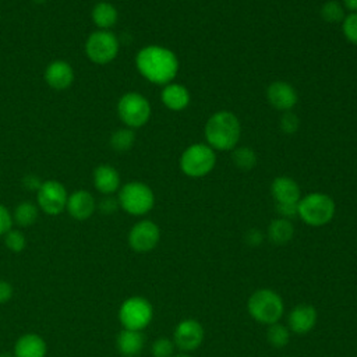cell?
<instances>
[{"mask_svg":"<svg viewBox=\"0 0 357 357\" xmlns=\"http://www.w3.org/2000/svg\"><path fill=\"white\" fill-rule=\"evenodd\" d=\"M138 73L156 85L170 84L178 71V59L173 50L160 45H148L135 56Z\"/></svg>","mask_w":357,"mask_h":357,"instance_id":"1","label":"cell"},{"mask_svg":"<svg viewBox=\"0 0 357 357\" xmlns=\"http://www.w3.org/2000/svg\"><path fill=\"white\" fill-rule=\"evenodd\" d=\"M204 135L206 144L215 151H231L237 146L241 126L237 116L229 110H219L209 116Z\"/></svg>","mask_w":357,"mask_h":357,"instance_id":"2","label":"cell"},{"mask_svg":"<svg viewBox=\"0 0 357 357\" xmlns=\"http://www.w3.org/2000/svg\"><path fill=\"white\" fill-rule=\"evenodd\" d=\"M335 202L325 192H310L300 198L297 216L308 226L319 227L328 225L335 216Z\"/></svg>","mask_w":357,"mask_h":357,"instance_id":"3","label":"cell"},{"mask_svg":"<svg viewBox=\"0 0 357 357\" xmlns=\"http://www.w3.org/2000/svg\"><path fill=\"white\" fill-rule=\"evenodd\" d=\"M216 165V151L208 144L197 142L187 146L178 159L180 170L191 178H201L209 174Z\"/></svg>","mask_w":357,"mask_h":357,"instance_id":"4","label":"cell"},{"mask_svg":"<svg viewBox=\"0 0 357 357\" xmlns=\"http://www.w3.org/2000/svg\"><path fill=\"white\" fill-rule=\"evenodd\" d=\"M247 310L257 322L271 325L279 322L284 311V304L275 290L258 289L250 296Z\"/></svg>","mask_w":357,"mask_h":357,"instance_id":"5","label":"cell"},{"mask_svg":"<svg viewBox=\"0 0 357 357\" xmlns=\"http://www.w3.org/2000/svg\"><path fill=\"white\" fill-rule=\"evenodd\" d=\"M119 205L130 215L141 216L148 213L155 205V195L149 185L142 181L124 184L117 195Z\"/></svg>","mask_w":357,"mask_h":357,"instance_id":"6","label":"cell"},{"mask_svg":"<svg viewBox=\"0 0 357 357\" xmlns=\"http://www.w3.org/2000/svg\"><path fill=\"white\" fill-rule=\"evenodd\" d=\"M117 114L128 128H139L151 117V105L139 92H127L119 99Z\"/></svg>","mask_w":357,"mask_h":357,"instance_id":"7","label":"cell"},{"mask_svg":"<svg viewBox=\"0 0 357 357\" xmlns=\"http://www.w3.org/2000/svg\"><path fill=\"white\" fill-rule=\"evenodd\" d=\"M152 317L153 308L151 303L139 296L124 300L119 310V319L124 329L142 331L151 324Z\"/></svg>","mask_w":357,"mask_h":357,"instance_id":"8","label":"cell"},{"mask_svg":"<svg viewBox=\"0 0 357 357\" xmlns=\"http://www.w3.org/2000/svg\"><path fill=\"white\" fill-rule=\"evenodd\" d=\"M119 47L117 36L107 29L92 32L85 42V53L95 64H107L113 61L119 53Z\"/></svg>","mask_w":357,"mask_h":357,"instance_id":"9","label":"cell"},{"mask_svg":"<svg viewBox=\"0 0 357 357\" xmlns=\"http://www.w3.org/2000/svg\"><path fill=\"white\" fill-rule=\"evenodd\" d=\"M38 205L47 215H59L67 206V190L56 180H46L38 190Z\"/></svg>","mask_w":357,"mask_h":357,"instance_id":"10","label":"cell"},{"mask_svg":"<svg viewBox=\"0 0 357 357\" xmlns=\"http://www.w3.org/2000/svg\"><path fill=\"white\" fill-rule=\"evenodd\" d=\"M160 240V229L152 220L137 222L128 233V244L137 252H148L153 250Z\"/></svg>","mask_w":357,"mask_h":357,"instance_id":"11","label":"cell"},{"mask_svg":"<svg viewBox=\"0 0 357 357\" xmlns=\"http://www.w3.org/2000/svg\"><path fill=\"white\" fill-rule=\"evenodd\" d=\"M204 328L197 319L187 318L177 324L173 333V342L174 346H177L180 350L192 351L201 346Z\"/></svg>","mask_w":357,"mask_h":357,"instance_id":"12","label":"cell"},{"mask_svg":"<svg viewBox=\"0 0 357 357\" xmlns=\"http://www.w3.org/2000/svg\"><path fill=\"white\" fill-rule=\"evenodd\" d=\"M266 99L269 105L280 112H290L298 100L297 91L286 81H273L266 88Z\"/></svg>","mask_w":357,"mask_h":357,"instance_id":"13","label":"cell"},{"mask_svg":"<svg viewBox=\"0 0 357 357\" xmlns=\"http://www.w3.org/2000/svg\"><path fill=\"white\" fill-rule=\"evenodd\" d=\"M318 319V314L315 307L311 304H298L296 305L287 317L289 329L296 335H305L315 326Z\"/></svg>","mask_w":357,"mask_h":357,"instance_id":"14","label":"cell"},{"mask_svg":"<svg viewBox=\"0 0 357 357\" xmlns=\"http://www.w3.org/2000/svg\"><path fill=\"white\" fill-rule=\"evenodd\" d=\"M271 194L276 204H297L301 198L298 183L289 176H278L271 183Z\"/></svg>","mask_w":357,"mask_h":357,"instance_id":"15","label":"cell"},{"mask_svg":"<svg viewBox=\"0 0 357 357\" xmlns=\"http://www.w3.org/2000/svg\"><path fill=\"white\" fill-rule=\"evenodd\" d=\"M45 79L53 89H66L74 81V70L67 61L54 60L46 67Z\"/></svg>","mask_w":357,"mask_h":357,"instance_id":"16","label":"cell"},{"mask_svg":"<svg viewBox=\"0 0 357 357\" xmlns=\"http://www.w3.org/2000/svg\"><path fill=\"white\" fill-rule=\"evenodd\" d=\"M66 208L74 219L85 220V219L91 218L92 213L95 212L96 202L91 192H88L85 190H78L68 195Z\"/></svg>","mask_w":357,"mask_h":357,"instance_id":"17","label":"cell"},{"mask_svg":"<svg viewBox=\"0 0 357 357\" xmlns=\"http://www.w3.org/2000/svg\"><path fill=\"white\" fill-rule=\"evenodd\" d=\"M160 100L169 110L181 112L187 109V106L190 105L191 96H190V91L184 85L177 82H170L163 86L160 92Z\"/></svg>","mask_w":357,"mask_h":357,"instance_id":"18","label":"cell"},{"mask_svg":"<svg viewBox=\"0 0 357 357\" xmlns=\"http://www.w3.org/2000/svg\"><path fill=\"white\" fill-rule=\"evenodd\" d=\"M93 184L105 195H110L120 188V174L110 165H99L93 172Z\"/></svg>","mask_w":357,"mask_h":357,"instance_id":"19","label":"cell"},{"mask_svg":"<svg viewBox=\"0 0 357 357\" xmlns=\"http://www.w3.org/2000/svg\"><path fill=\"white\" fill-rule=\"evenodd\" d=\"M46 343L36 333H25L15 342L14 357H45Z\"/></svg>","mask_w":357,"mask_h":357,"instance_id":"20","label":"cell"},{"mask_svg":"<svg viewBox=\"0 0 357 357\" xmlns=\"http://www.w3.org/2000/svg\"><path fill=\"white\" fill-rule=\"evenodd\" d=\"M117 350L124 357H135L138 356L145 344V337L141 331L123 329L116 340Z\"/></svg>","mask_w":357,"mask_h":357,"instance_id":"21","label":"cell"},{"mask_svg":"<svg viewBox=\"0 0 357 357\" xmlns=\"http://www.w3.org/2000/svg\"><path fill=\"white\" fill-rule=\"evenodd\" d=\"M268 238L276 245L287 244L294 234V226L289 219L276 218L268 226Z\"/></svg>","mask_w":357,"mask_h":357,"instance_id":"22","label":"cell"},{"mask_svg":"<svg viewBox=\"0 0 357 357\" xmlns=\"http://www.w3.org/2000/svg\"><path fill=\"white\" fill-rule=\"evenodd\" d=\"M119 18V13L116 7L109 1H99L92 8V21L100 29L112 28Z\"/></svg>","mask_w":357,"mask_h":357,"instance_id":"23","label":"cell"},{"mask_svg":"<svg viewBox=\"0 0 357 357\" xmlns=\"http://www.w3.org/2000/svg\"><path fill=\"white\" fill-rule=\"evenodd\" d=\"M231 160L236 167L241 170H251L255 167L258 158L252 148L250 146H236L231 149Z\"/></svg>","mask_w":357,"mask_h":357,"instance_id":"24","label":"cell"},{"mask_svg":"<svg viewBox=\"0 0 357 357\" xmlns=\"http://www.w3.org/2000/svg\"><path fill=\"white\" fill-rule=\"evenodd\" d=\"M134 142H135V132L132 128H128V127L116 130L110 137V146L119 153L130 151Z\"/></svg>","mask_w":357,"mask_h":357,"instance_id":"25","label":"cell"},{"mask_svg":"<svg viewBox=\"0 0 357 357\" xmlns=\"http://www.w3.org/2000/svg\"><path fill=\"white\" fill-rule=\"evenodd\" d=\"M319 15L325 22H329V24L342 22L346 17L344 7L337 0H326L319 8Z\"/></svg>","mask_w":357,"mask_h":357,"instance_id":"26","label":"cell"},{"mask_svg":"<svg viewBox=\"0 0 357 357\" xmlns=\"http://www.w3.org/2000/svg\"><path fill=\"white\" fill-rule=\"evenodd\" d=\"M36 218H38V208L29 201L18 204L14 211V220L18 226H22V227L33 225Z\"/></svg>","mask_w":357,"mask_h":357,"instance_id":"27","label":"cell"},{"mask_svg":"<svg viewBox=\"0 0 357 357\" xmlns=\"http://www.w3.org/2000/svg\"><path fill=\"white\" fill-rule=\"evenodd\" d=\"M266 339L271 346H273L276 349H282V347L287 346V343L290 340V331L287 326H284L279 322L271 324L266 331Z\"/></svg>","mask_w":357,"mask_h":357,"instance_id":"28","label":"cell"},{"mask_svg":"<svg viewBox=\"0 0 357 357\" xmlns=\"http://www.w3.org/2000/svg\"><path fill=\"white\" fill-rule=\"evenodd\" d=\"M342 31L347 42L357 45V13H350L342 21Z\"/></svg>","mask_w":357,"mask_h":357,"instance_id":"29","label":"cell"},{"mask_svg":"<svg viewBox=\"0 0 357 357\" xmlns=\"http://www.w3.org/2000/svg\"><path fill=\"white\" fill-rule=\"evenodd\" d=\"M4 243H6V247L13 252L22 251L26 244L24 234L20 230H13V229H10L4 234Z\"/></svg>","mask_w":357,"mask_h":357,"instance_id":"30","label":"cell"},{"mask_svg":"<svg viewBox=\"0 0 357 357\" xmlns=\"http://www.w3.org/2000/svg\"><path fill=\"white\" fill-rule=\"evenodd\" d=\"M173 350H174V342L167 337H159L151 346V351L153 357H172Z\"/></svg>","mask_w":357,"mask_h":357,"instance_id":"31","label":"cell"},{"mask_svg":"<svg viewBox=\"0 0 357 357\" xmlns=\"http://www.w3.org/2000/svg\"><path fill=\"white\" fill-rule=\"evenodd\" d=\"M279 127H280L282 132H284L287 135H291V134L297 132V130L300 127V120H298L297 114L293 113L291 110L290 112H283V114L279 120Z\"/></svg>","mask_w":357,"mask_h":357,"instance_id":"32","label":"cell"},{"mask_svg":"<svg viewBox=\"0 0 357 357\" xmlns=\"http://www.w3.org/2000/svg\"><path fill=\"white\" fill-rule=\"evenodd\" d=\"M119 206H120V205H119V199H117V198H113L112 195H106L105 198H102L100 202H99V205H98L99 211H100L102 213H105V215L114 213Z\"/></svg>","mask_w":357,"mask_h":357,"instance_id":"33","label":"cell"},{"mask_svg":"<svg viewBox=\"0 0 357 357\" xmlns=\"http://www.w3.org/2000/svg\"><path fill=\"white\" fill-rule=\"evenodd\" d=\"M13 225V218L11 213L8 212V209L0 204V236L6 234Z\"/></svg>","mask_w":357,"mask_h":357,"instance_id":"34","label":"cell"},{"mask_svg":"<svg viewBox=\"0 0 357 357\" xmlns=\"http://www.w3.org/2000/svg\"><path fill=\"white\" fill-rule=\"evenodd\" d=\"M297 204H276V212L280 218L290 220L291 218L297 216Z\"/></svg>","mask_w":357,"mask_h":357,"instance_id":"35","label":"cell"},{"mask_svg":"<svg viewBox=\"0 0 357 357\" xmlns=\"http://www.w3.org/2000/svg\"><path fill=\"white\" fill-rule=\"evenodd\" d=\"M244 240H245V243H247L248 245L257 247V245H259V244L262 243L264 234H262V231H261L259 229H255V227H254V229H250V230L245 233Z\"/></svg>","mask_w":357,"mask_h":357,"instance_id":"36","label":"cell"},{"mask_svg":"<svg viewBox=\"0 0 357 357\" xmlns=\"http://www.w3.org/2000/svg\"><path fill=\"white\" fill-rule=\"evenodd\" d=\"M13 296V286L6 282V280H0V304L7 303Z\"/></svg>","mask_w":357,"mask_h":357,"instance_id":"37","label":"cell"},{"mask_svg":"<svg viewBox=\"0 0 357 357\" xmlns=\"http://www.w3.org/2000/svg\"><path fill=\"white\" fill-rule=\"evenodd\" d=\"M22 183H24V187H26L28 190H36V191H38V190L40 188V185H42L43 181H40L39 177H36V176H33V174H28V176L24 177Z\"/></svg>","mask_w":357,"mask_h":357,"instance_id":"38","label":"cell"},{"mask_svg":"<svg viewBox=\"0 0 357 357\" xmlns=\"http://www.w3.org/2000/svg\"><path fill=\"white\" fill-rule=\"evenodd\" d=\"M343 7L347 8L350 13H357V0H343Z\"/></svg>","mask_w":357,"mask_h":357,"instance_id":"39","label":"cell"},{"mask_svg":"<svg viewBox=\"0 0 357 357\" xmlns=\"http://www.w3.org/2000/svg\"><path fill=\"white\" fill-rule=\"evenodd\" d=\"M0 357H14V356H11L8 353H3V354H0Z\"/></svg>","mask_w":357,"mask_h":357,"instance_id":"40","label":"cell"},{"mask_svg":"<svg viewBox=\"0 0 357 357\" xmlns=\"http://www.w3.org/2000/svg\"><path fill=\"white\" fill-rule=\"evenodd\" d=\"M173 357H190V356H187V354H177V356H173Z\"/></svg>","mask_w":357,"mask_h":357,"instance_id":"41","label":"cell"},{"mask_svg":"<svg viewBox=\"0 0 357 357\" xmlns=\"http://www.w3.org/2000/svg\"><path fill=\"white\" fill-rule=\"evenodd\" d=\"M32 1H35V3H43V1H46V0H32Z\"/></svg>","mask_w":357,"mask_h":357,"instance_id":"42","label":"cell"}]
</instances>
